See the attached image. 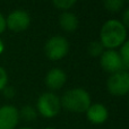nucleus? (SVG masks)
Returning <instances> with one entry per match:
<instances>
[{"label":"nucleus","instance_id":"6e6552de","mask_svg":"<svg viewBox=\"0 0 129 129\" xmlns=\"http://www.w3.org/2000/svg\"><path fill=\"white\" fill-rule=\"evenodd\" d=\"M19 110L11 104L0 107V129H17L19 123Z\"/></svg>","mask_w":129,"mask_h":129},{"label":"nucleus","instance_id":"4be33fe9","mask_svg":"<svg viewBox=\"0 0 129 129\" xmlns=\"http://www.w3.org/2000/svg\"><path fill=\"white\" fill-rule=\"evenodd\" d=\"M18 129H33V128H31V127H20Z\"/></svg>","mask_w":129,"mask_h":129},{"label":"nucleus","instance_id":"f257e3e1","mask_svg":"<svg viewBox=\"0 0 129 129\" xmlns=\"http://www.w3.org/2000/svg\"><path fill=\"white\" fill-rule=\"evenodd\" d=\"M127 40V28L121 20L109 19L102 25L100 31V42L107 50H116Z\"/></svg>","mask_w":129,"mask_h":129},{"label":"nucleus","instance_id":"39448f33","mask_svg":"<svg viewBox=\"0 0 129 129\" xmlns=\"http://www.w3.org/2000/svg\"><path fill=\"white\" fill-rule=\"evenodd\" d=\"M107 88L113 96H125L129 94V71L121 70L111 74L107 80Z\"/></svg>","mask_w":129,"mask_h":129},{"label":"nucleus","instance_id":"2eb2a0df","mask_svg":"<svg viewBox=\"0 0 129 129\" xmlns=\"http://www.w3.org/2000/svg\"><path fill=\"white\" fill-rule=\"evenodd\" d=\"M121 56V59L123 61L125 68H129V39L125 41L122 45L120 47V51H119Z\"/></svg>","mask_w":129,"mask_h":129},{"label":"nucleus","instance_id":"423d86ee","mask_svg":"<svg viewBox=\"0 0 129 129\" xmlns=\"http://www.w3.org/2000/svg\"><path fill=\"white\" fill-rule=\"evenodd\" d=\"M100 64L103 70L110 75L126 69L120 53L117 50H104L100 56Z\"/></svg>","mask_w":129,"mask_h":129},{"label":"nucleus","instance_id":"6ab92c4d","mask_svg":"<svg viewBox=\"0 0 129 129\" xmlns=\"http://www.w3.org/2000/svg\"><path fill=\"white\" fill-rule=\"evenodd\" d=\"M122 24L125 25L126 28L129 29V7L125 9L122 14Z\"/></svg>","mask_w":129,"mask_h":129},{"label":"nucleus","instance_id":"4468645a","mask_svg":"<svg viewBox=\"0 0 129 129\" xmlns=\"http://www.w3.org/2000/svg\"><path fill=\"white\" fill-rule=\"evenodd\" d=\"M87 51H88L89 56L92 57H100L104 51V47L100 41H92L87 47Z\"/></svg>","mask_w":129,"mask_h":129},{"label":"nucleus","instance_id":"a211bd4d","mask_svg":"<svg viewBox=\"0 0 129 129\" xmlns=\"http://www.w3.org/2000/svg\"><path fill=\"white\" fill-rule=\"evenodd\" d=\"M1 92L4 93V95L6 96L7 99H13L14 96H15V94H16L15 88H14V87H11V86H8V85H7V86L5 87Z\"/></svg>","mask_w":129,"mask_h":129},{"label":"nucleus","instance_id":"f03ea898","mask_svg":"<svg viewBox=\"0 0 129 129\" xmlns=\"http://www.w3.org/2000/svg\"><path fill=\"white\" fill-rule=\"evenodd\" d=\"M61 108L73 113H84L92 104L91 95L82 87L68 89L60 98Z\"/></svg>","mask_w":129,"mask_h":129},{"label":"nucleus","instance_id":"aec40b11","mask_svg":"<svg viewBox=\"0 0 129 129\" xmlns=\"http://www.w3.org/2000/svg\"><path fill=\"white\" fill-rule=\"evenodd\" d=\"M6 28H7V26H6V17L0 13V34L4 33Z\"/></svg>","mask_w":129,"mask_h":129},{"label":"nucleus","instance_id":"f8f14e48","mask_svg":"<svg viewBox=\"0 0 129 129\" xmlns=\"http://www.w3.org/2000/svg\"><path fill=\"white\" fill-rule=\"evenodd\" d=\"M38 111L32 105H24L22 109L19 110V118L23 119L26 122H32L38 118Z\"/></svg>","mask_w":129,"mask_h":129},{"label":"nucleus","instance_id":"5701e85b","mask_svg":"<svg viewBox=\"0 0 129 129\" xmlns=\"http://www.w3.org/2000/svg\"><path fill=\"white\" fill-rule=\"evenodd\" d=\"M44 129H56V128H53V127H47V128H44Z\"/></svg>","mask_w":129,"mask_h":129},{"label":"nucleus","instance_id":"dca6fc26","mask_svg":"<svg viewBox=\"0 0 129 129\" xmlns=\"http://www.w3.org/2000/svg\"><path fill=\"white\" fill-rule=\"evenodd\" d=\"M52 2H53L56 8L67 11L77 2V0H52Z\"/></svg>","mask_w":129,"mask_h":129},{"label":"nucleus","instance_id":"b1692460","mask_svg":"<svg viewBox=\"0 0 129 129\" xmlns=\"http://www.w3.org/2000/svg\"><path fill=\"white\" fill-rule=\"evenodd\" d=\"M129 96V95H128ZM128 108H129V98H128Z\"/></svg>","mask_w":129,"mask_h":129},{"label":"nucleus","instance_id":"20e7f679","mask_svg":"<svg viewBox=\"0 0 129 129\" xmlns=\"http://www.w3.org/2000/svg\"><path fill=\"white\" fill-rule=\"evenodd\" d=\"M69 51V42L66 38L61 35H56L50 38L45 42L44 52L48 59L57 61L64 58Z\"/></svg>","mask_w":129,"mask_h":129},{"label":"nucleus","instance_id":"9b49d317","mask_svg":"<svg viewBox=\"0 0 129 129\" xmlns=\"http://www.w3.org/2000/svg\"><path fill=\"white\" fill-rule=\"evenodd\" d=\"M78 24H79V22H78L77 16L69 10L63 11L59 16V25L67 33L75 32L78 28Z\"/></svg>","mask_w":129,"mask_h":129},{"label":"nucleus","instance_id":"1a4fd4ad","mask_svg":"<svg viewBox=\"0 0 129 129\" xmlns=\"http://www.w3.org/2000/svg\"><path fill=\"white\" fill-rule=\"evenodd\" d=\"M85 113L87 120L93 125H102L109 118V110L102 103H92Z\"/></svg>","mask_w":129,"mask_h":129},{"label":"nucleus","instance_id":"393cba45","mask_svg":"<svg viewBox=\"0 0 129 129\" xmlns=\"http://www.w3.org/2000/svg\"><path fill=\"white\" fill-rule=\"evenodd\" d=\"M127 1H128V2H129V0H127Z\"/></svg>","mask_w":129,"mask_h":129},{"label":"nucleus","instance_id":"f3484780","mask_svg":"<svg viewBox=\"0 0 129 129\" xmlns=\"http://www.w3.org/2000/svg\"><path fill=\"white\" fill-rule=\"evenodd\" d=\"M8 85V74L4 67L0 66V92Z\"/></svg>","mask_w":129,"mask_h":129},{"label":"nucleus","instance_id":"7ed1b4c3","mask_svg":"<svg viewBox=\"0 0 129 129\" xmlns=\"http://www.w3.org/2000/svg\"><path fill=\"white\" fill-rule=\"evenodd\" d=\"M38 114L47 119L54 118L61 110V101L53 92H45L39 96L35 107Z\"/></svg>","mask_w":129,"mask_h":129},{"label":"nucleus","instance_id":"412c9836","mask_svg":"<svg viewBox=\"0 0 129 129\" xmlns=\"http://www.w3.org/2000/svg\"><path fill=\"white\" fill-rule=\"evenodd\" d=\"M5 51V44H4V41L0 39V54Z\"/></svg>","mask_w":129,"mask_h":129},{"label":"nucleus","instance_id":"9d476101","mask_svg":"<svg viewBox=\"0 0 129 129\" xmlns=\"http://www.w3.org/2000/svg\"><path fill=\"white\" fill-rule=\"evenodd\" d=\"M67 79L66 73L61 68L54 67L50 69L45 75V85L50 91H58L64 85Z\"/></svg>","mask_w":129,"mask_h":129},{"label":"nucleus","instance_id":"ddd939ff","mask_svg":"<svg viewBox=\"0 0 129 129\" xmlns=\"http://www.w3.org/2000/svg\"><path fill=\"white\" fill-rule=\"evenodd\" d=\"M123 5H125V0H104L103 1L105 10H108L109 13H118L122 9Z\"/></svg>","mask_w":129,"mask_h":129},{"label":"nucleus","instance_id":"0eeeda50","mask_svg":"<svg viewBox=\"0 0 129 129\" xmlns=\"http://www.w3.org/2000/svg\"><path fill=\"white\" fill-rule=\"evenodd\" d=\"M31 24V16L27 11L23 9H16L13 10L8 16L6 17V26L10 31L19 33L24 32L25 29L28 28Z\"/></svg>","mask_w":129,"mask_h":129}]
</instances>
